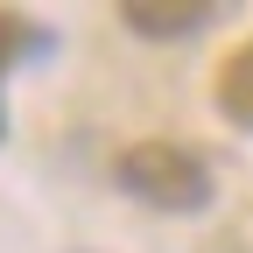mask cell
<instances>
[{
    "mask_svg": "<svg viewBox=\"0 0 253 253\" xmlns=\"http://www.w3.org/2000/svg\"><path fill=\"white\" fill-rule=\"evenodd\" d=\"M113 183L134 204H148V211H204L211 204V162L190 155V148H176V141H134V148H120Z\"/></svg>",
    "mask_w": 253,
    "mask_h": 253,
    "instance_id": "cell-1",
    "label": "cell"
},
{
    "mask_svg": "<svg viewBox=\"0 0 253 253\" xmlns=\"http://www.w3.org/2000/svg\"><path fill=\"white\" fill-rule=\"evenodd\" d=\"M211 14H218V7H204V0H126V7H120V21L134 28V36H148V42L197 36Z\"/></svg>",
    "mask_w": 253,
    "mask_h": 253,
    "instance_id": "cell-2",
    "label": "cell"
},
{
    "mask_svg": "<svg viewBox=\"0 0 253 253\" xmlns=\"http://www.w3.org/2000/svg\"><path fill=\"white\" fill-rule=\"evenodd\" d=\"M211 99H218V113H225L232 126H246V134H253V42H246V49H232L225 63H218Z\"/></svg>",
    "mask_w": 253,
    "mask_h": 253,
    "instance_id": "cell-3",
    "label": "cell"
},
{
    "mask_svg": "<svg viewBox=\"0 0 253 253\" xmlns=\"http://www.w3.org/2000/svg\"><path fill=\"white\" fill-rule=\"evenodd\" d=\"M21 49H28V21H21V14H0V78L14 71Z\"/></svg>",
    "mask_w": 253,
    "mask_h": 253,
    "instance_id": "cell-4",
    "label": "cell"
}]
</instances>
